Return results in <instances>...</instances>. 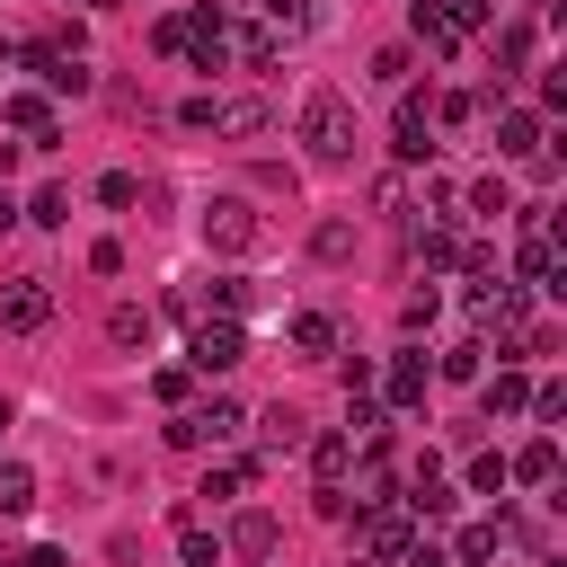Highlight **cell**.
<instances>
[{"mask_svg":"<svg viewBox=\"0 0 567 567\" xmlns=\"http://www.w3.org/2000/svg\"><path fill=\"white\" fill-rule=\"evenodd\" d=\"M292 346L301 354H337V319L328 310H292Z\"/></svg>","mask_w":567,"mask_h":567,"instance_id":"44dd1931","label":"cell"},{"mask_svg":"<svg viewBox=\"0 0 567 567\" xmlns=\"http://www.w3.org/2000/svg\"><path fill=\"white\" fill-rule=\"evenodd\" d=\"M239 425H248L239 399H204V408H186V416L168 425V443H177V452H204V443H230Z\"/></svg>","mask_w":567,"mask_h":567,"instance_id":"52a82bcc","label":"cell"},{"mask_svg":"<svg viewBox=\"0 0 567 567\" xmlns=\"http://www.w3.org/2000/svg\"><path fill=\"white\" fill-rule=\"evenodd\" d=\"M0 124H9V133H27L35 151H53V142H62V115H53V97H44V89H18V97L0 106Z\"/></svg>","mask_w":567,"mask_h":567,"instance_id":"8fae6325","label":"cell"},{"mask_svg":"<svg viewBox=\"0 0 567 567\" xmlns=\"http://www.w3.org/2000/svg\"><path fill=\"white\" fill-rule=\"evenodd\" d=\"M310 248H319V257H346V248H354V221H319Z\"/></svg>","mask_w":567,"mask_h":567,"instance_id":"d6a6232c","label":"cell"},{"mask_svg":"<svg viewBox=\"0 0 567 567\" xmlns=\"http://www.w3.org/2000/svg\"><path fill=\"white\" fill-rule=\"evenodd\" d=\"M35 505V470L27 461H0V514H27Z\"/></svg>","mask_w":567,"mask_h":567,"instance_id":"cb8c5ba5","label":"cell"},{"mask_svg":"<svg viewBox=\"0 0 567 567\" xmlns=\"http://www.w3.org/2000/svg\"><path fill=\"white\" fill-rule=\"evenodd\" d=\"M505 478H523V487H549V478H558V443H549V434H532V443L505 461Z\"/></svg>","mask_w":567,"mask_h":567,"instance_id":"ac0fdd59","label":"cell"},{"mask_svg":"<svg viewBox=\"0 0 567 567\" xmlns=\"http://www.w3.org/2000/svg\"><path fill=\"white\" fill-rule=\"evenodd\" d=\"M301 142H310L319 168H337V159L354 151V106H346V89H310V97H301Z\"/></svg>","mask_w":567,"mask_h":567,"instance_id":"6da1fadb","label":"cell"},{"mask_svg":"<svg viewBox=\"0 0 567 567\" xmlns=\"http://www.w3.org/2000/svg\"><path fill=\"white\" fill-rule=\"evenodd\" d=\"M523 408H532V381H523V372L505 363V372L487 381V416H523Z\"/></svg>","mask_w":567,"mask_h":567,"instance_id":"7402d4cb","label":"cell"},{"mask_svg":"<svg viewBox=\"0 0 567 567\" xmlns=\"http://www.w3.org/2000/svg\"><path fill=\"white\" fill-rule=\"evenodd\" d=\"M257 239H266V221H257V204H248V195H213V204H204V248L248 257Z\"/></svg>","mask_w":567,"mask_h":567,"instance_id":"3957f363","label":"cell"},{"mask_svg":"<svg viewBox=\"0 0 567 567\" xmlns=\"http://www.w3.org/2000/svg\"><path fill=\"white\" fill-rule=\"evenodd\" d=\"M408 239H416V257H425V266H452V257H461V248H452V230H443V221H416V230H408Z\"/></svg>","mask_w":567,"mask_h":567,"instance_id":"83f0119b","label":"cell"},{"mask_svg":"<svg viewBox=\"0 0 567 567\" xmlns=\"http://www.w3.org/2000/svg\"><path fill=\"white\" fill-rule=\"evenodd\" d=\"M532 151H540V115L532 106H505L496 115V159H532Z\"/></svg>","mask_w":567,"mask_h":567,"instance_id":"9a60e30c","label":"cell"},{"mask_svg":"<svg viewBox=\"0 0 567 567\" xmlns=\"http://www.w3.org/2000/svg\"><path fill=\"white\" fill-rule=\"evenodd\" d=\"M408 27H416V44L461 53V44L478 35V9H470V0H408Z\"/></svg>","mask_w":567,"mask_h":567,"instance_id":"277c9868","label":"cell"},{"mask_svg":"<svg viewBox=\"0 0 567 567\" xmlns=\"http://www.w3.org/2000/svg\"><path fill=\"white\" fill-rule=\"evenodd\" d=\"M177 53H186L195 71H221V62H230V9H213V0L177 9Z\"/></svg>","mask_w":567,"mask_h":567,"instance_id":"7a4b0ae2","label":"cell"},{"mask_svg":"<svg viewBox=\"0 0 567 567\" xmlns=\"http://www.w3.org/2000/svg\"><path fill=\"white\" fill-rule=\"evenodd\" d=\"M470 487L496 496V487H505V452H478V461H470Z\"/></svg>","mask_w":567,"mask_h":567,"instance_id":"836d02e7","label":"cell"},{"mask_svg":"<svg viewBox=\"0 0 567 567\" xmlns=\"http://www.w3.org/2000/svg\"><path fill=\"white\" fill-rule=\"evenodd\" d=\"M257 434H266L275 452H292V443H301V416H292V408H266V416H257Z\"/></svg>","mask_w":567,"mask_h":567,"instance_id":"f1b7e54d","label":"cell"},{"mask_svg":"<svg viewBox=\"0 0 567 567\" xmlns=\"http://www.w3.org/2000/svg\"><path fill=\"white\" fill-rule=\"evenodd\" d=\"M0 425H9V399H0Z\"/></svg>","mask_w":567,"mask_h":567,"instance_id":"7bdbcfd3","label":"cell"},{"mask_svg":"<svg viewBox=\"0 0 567 567\" xmlns=\"http://www.w3.org/2000/svg\"><path fill=\"white\" fill-rule=\"evenodd\" d=\"M18 221H71V186H35V204H18Z\"/></svg>","mask_w":567,"mask_h":567,"instance_id":"d4e9b609","label":"cell"},{"mask_svg":"<svg viewBox=\"0 0 567 567\" xmlns=\"http://www.w3.org/2000/svg\"><path fill=\"white\" fill-rule=\"evenodd\" d=\"M106 337H115V346H151V310L115 301V310H106Z\"/></svg>","mask_w":567,"mask_h":567,"instance_id":"484cf974","label":"cell"},{"mask_svg":"<svg viewBox=\"0 0 567 567\" xmlns=\"http://www.w3.org/2000/svg\"><path fill=\"white\" fill-rule=\"evenodd\" d=\"M133 195H142V186H133V177H124V168H106V177H97V204H115V213H124V204H133Z\"/></svg>","mask_w":567,"mask_h":567,"instance_id":"d590c367","label":"cell"},{"mask_svg":"<svg viewBox=\"0 0 567 567\" xmlns=\"http://www.w3.org/2000/svg\"><path fill=\"white\" fill-rule=\"evenodd\" d=\"M372 71H381L390 89H408V44H381V53H372Z\"/></svg>","mask_w":567,"mask_h":567,"instance_id":"e575fe53","label":"cell"},{"mask_svg":"<svg viewBox=\"0 0 567 567\" xmlns=\"http://www.w3.org/2000/svg\"><path fill=\"white\" fill-rule=\"evenodd\" d=\"M354 540H363V558H372V567H399V558H408V540H416V514H408V505H390V496H372V514H363V532H354Z\"/></svg>","mask_w":567,"mask_h":567,"instance_id":"8992f818","label":"cell"},{"mask_svg":"<svg viewBox=\"0 0 567 567\" xmlns=\"http://www.w3.org/2000/svg\"><path fill=\"white\" fill-rule=\"evenodd\" d=\"M434 310H443V301H434V292H416V301L399 310V328H408V337H425V328H434Z\"/></svg>","mask_w":567,"mask_h":567,"instance_id":"8d00e7d4","label":"cell"},{"mask_svg":"<svg viewBox=\"0 0 567 567\" xmlns=\"http://www.w3.org/2000/svg\"><path fill=\"white\" fill-rule=\"evenodd\" d=\"M496 540H505V523H461V549H452V567H487V558H496Z\"/></svg>","mask_w":567,"mask_h":567,"instance_id":"603a6c76","label":"cell"},{"mask_svg":"<svg viewBox=\"0 0 567 567\" xmlns=\"http://www.w3.org/2000/svg\"><path fill=\"white\" fill-rule=\"evenodd\" d=\"M9 567H62V549H27V558H9Z\"/></svg>","mask_w":567,"mask_h":567,"instance_id":"60d3db41","label":"cell"},{"mask_svg":"<svg viewBox=\"0 0 567 567\" xmlns=\"http://www.w3.org/2000/svg\"><path fill=\"white\" fill-rule=\"evenodd\" d=\"M470 319L496 328L505 346H523V328H532V292H523V284H470Z\"/></svg>","mask_w":567,"mask_h":567,"instance_id":"5b68a950","label":"cell"},{"mask_svg":"<svg viewBox=\"0 0 567 567\" xmlns=\"http://www.w3.org/2000/svg\"><path fill=\"white\" fill-rule=\"evenodd\" d=\"M44 319H53V284H44V275H9V284H0V328H9V337H35Z\"/></svg>","mask_w":567,"mask_h":567,"instance_id":"ba28073f","label":"cell"},{"mask_svg":"<svg viewBox=\"0 0 567 567\" xmlns=\"http://www.w3.org/2000/svg\"><path fill=\"white\" fill-rule=\"evenodd\" d=\"M478 354H487V346H478V337H452V346H443V363H434V372H443V381H478Z\"/></svg>","mask_w":567,"mask_h":567,"instance_id":"4316f807","label":"cell"},{"mask_svg":"<svg viewBox=\"0 0 567 567\" xmlns=\"http://www.w3.org/2000/svg\"><path fill=\"white\" fill-rule=\"evenodd\" d=\"M549 567H558V558H549Z\"/></svg>","mask_w":567,"mask_h":567,"instance_id":"ee69618b","label":"cell"},{"mask_svg":"<svg viewBox=\"0 0 567 567\" xmlns=\"http://www.w3.org/2000/svg\"><path fill=\"white\" fill-rule=\"evenodd\" d=\"M248 478H257V461H230V470H213V478H204V496H213V505H221V496H239V487H248Z\"/></svg>","mask_w":567,"mask_h":567,"instance_id":"4dcf8cb0","label":"cell"},{"mask_svg":"<svg viewBox=\"0 0 567 567\" xmlns=\"http://www.w3.org/2000/svg\"><path fill=\"white\" fill-rule=\"evenodd\" d=\"M532 416H540V425H549V416H567V390H558V381H540V390H532Z\"/></svg>","mask_w":567,"mask_h":567,"instance_id":"f35d334b","label":"cell"},{"mask_svg":"<svg viewBox=\"0 0 567 567\" xmlns=\"http://www.w3.org/2000/svg\"><path fill=\"white\" fill-rule=\"evenodd\" d=\"M434 115H443V124H470V115H478V97H470V89H443V106H434Z\"/></svg>","mask_w":567,"mask_h":567,"instance_id":"74e56055","label":"cell"},{"mask_svg":"<svg viewBox=\"0 0 567 567\" xmlns=\"http://www.w3.org/2000/svg\"><path fill=\"white\" fill-rule=\"evenodd\" d=\"M381 381H390V408H425V381H434V372H425V354H399Z\"/></svg>","mask_w":567,"mask_h":567,"instance_id":"d6986e66","label":"cell"},{"mask_svg":"<svg viewBox=\"0 0 567 567\" xmlns=\"http://www.w3.org/2000/svg\"><path fill=\"white\" fill-rule=\"evenodd\" d=\"M390 151H399V159H425V151H434V133H425V106H416V97H399V133H390Z\"/></svg>","mask_w":567,"mask_h":567,"instance_id":"ffe728a7","label":"cell"},{"mask_svg":"<svg viewBox=\"0 0 567 567\" xmlns=\"http://www.w3.org/2000/svg\"><path fill=\"white\" fill-rule=\"evenodd\" d=\"M310 470H319V487H337V478L354 470V434H346V425H328V434H310Z\"/></svg>","mask_w":567,"mask_h":567,"instance_id":"2e32d148","label":"cell"},{"mask_svg":"<svg viewBox=\"0 0 567 567\" xmlns=\"http://www.w3.org/2000/svg\"><path fill=\"white\" fill-rule=\"evenodd\" d=\"M514 275H523V292H558V248H549V230H532V239L514 248Z\"/></svg>","mask_w":567,"mask_h":567,"instance_id":"4fadbf2b","label":"cell"},{"mask_svg":"<svg viewBox=\"0 0 567 567\" xmlns=\"http://www.w3.org/2000/svg\"><path fill=\"white\" fill-rule=\"evenodd\" d=\"M275 540H284V523H275L266 505H248V514L230 523V549H239V558H275Z\"/></svg>","mask_w":567,"mask_h":567,"instance_id":"e0dca14e","label":"cell"},{"mask_svg":"<svg viewBox=\"0 0 567 567\" xmlns=\"http://www.w3.org/2000/svg\"><path fill=\"white\" fill-rule=\"evenodd\" d=\"M399 567H452V558H443L434 540H408V558H399Z\"/></svg>","mask_w":567,"mask_h":567,"instance_id":"ab89813d","label":"cell"},{"mask_svg":"<svg viewBox=\"0 0 567 567\" xmlns=\"http://www.w3.org/2000/svg\"><path fill=\"white\" fill-rule=\"evenodd\" d=\"M0 230H18V195L9 186H0Z\"/></svg>","mask_w":567,"mask_h":567,"instance_id":"b9f144b4","label":"cell"},{"mask_svg":"<svg viewBox=\"0 0 567 567\" xmlns=\"http://www.w3.org/2000/svg\"><path fill=\"white\" fill-rule=\"evenodd\" d=\"M248 27L275 35V44H292V35L310 27V0H248Z\"/></svg>","mask_w":567,"mask_h":567,"instance_id":"5bb4252c","label":"cell"},{"mask_svg":"<svg viewBox=\"0 0 567 567\" xmlns=\"http://www.w3.org/2000/svg\"><path fill=\"white\" fill-rule=\"evenodd\" d=\"M239 354H248L239 319H195V337H186V372H230Z\"/></svg>","mask_w":567,"mask_h":567,"instance_id":"9c48e42d","label":"cell"},{"mask_svg":"<svg viewBox=\"0 0 567 567\" xmlns=\"http://www.w3.org/2000/svg\"><path fill=\"white\" fill-rule=\"evenodd\" d=\"M275 124V106L266 97H213V133H230V142H257Z\"/></svg>","mask_w":567,"mask_h":567,"instance_id":"7c38bea8","label":"cell"},{"mask_svg":"<svg viewBox=\"0 0 567 567\" xmlns=\"http://www.w3.org/2000/svg\"><path fill=\"white\" fill-rule=\"evenodd\" d=\"M18 62H27V71H35V80H44L53 97H80V89H89V62H80L71 44H53V35H44V44H27Z\"/></svg>","mask_w":567,"mask_h":567,"instance_id":"30bf717a","label":"cell"},{"mask_svg":"<svg viewBox=\"0 0 567 567\" xmlns=\"http://www.w3.org/2000/svg\"><path fill=\"white\" fill-rule=\"evenodd\" d=\"M470 204H478L487 221H496V213H514V195H505V177H478V186H470Z\"/></svg>","mask_w":567,"mask_h":567,"instance_id":"1f68e13d","label":"cell"},{"mask_svg":"<svg viewBox=\"0 0 567 567\" xmlns=\"http://www.w3.org/2000/svg\"><path fill=\"white\" fill-rule=\"evenodd\" d=\"M177 549H186V567H213V558H221V540H213L204 523H177Z\"/></svg>","mask_w":567,"mask_h":567,"instance_id":"f546056e","label":"cell"}]
</instances>
